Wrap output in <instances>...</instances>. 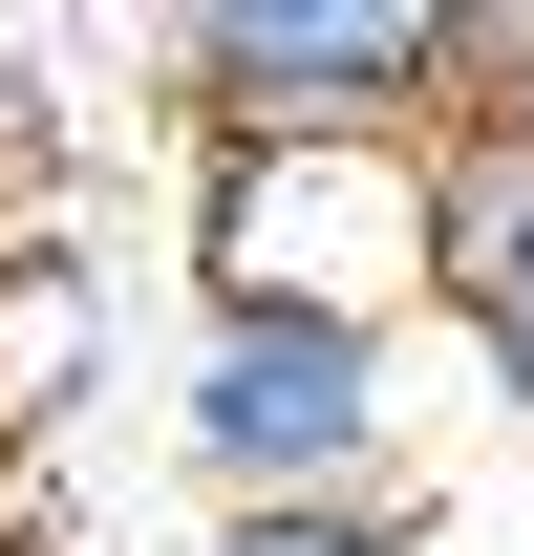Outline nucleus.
I'll use <instances>...</instances> for the list:
<instances>
[{
	"instance_id": "f257e3e1",
	"label": "nucleus",
	"mask_w": 534,
	"mask_h": 556,
	"mask_svg": "<svg viewBox=\"0 0 534 556\" xmlns=\"http://www.w3.org/2000/svg\"><path fill=\"white\" fill-rule=\"evenodd\" d=\"M150 86L214 150H428L470 129V0H150Z\"/></svg>"
},
{
	"instance_id": "f03ea898",
	"label": "nucleus",
	"mask_w": 534,
	"mask_h": 556,
	"mask_svg": "<svg viewBox=\"0 0 534 556\" xmlns=\"http://www.w3.org/2000/svg\"><path fill=\"white\" fill-rule=\"evenodd\" d=\"M385 300H193V364H171V450H193V492L236 514V492H385Z\"/></svg>"
},
{
	"instance_id": "7ed1b4c3",
	"label": "nucleus",
	"mask_w": 534,
	"mask_h": 556,
	"mask_svg": "<svg viewBox=\"0 0 534 556\" xmlns=\"http://www.w3.org/2000/svg\"><path fill=\"white\" fill-rule=\"evenodd\" d=\"M428 300H449V343L534 407V129H492V108L428 150Z\"/></svg>"
},
{
	"instance_id": "20e7f679",
	"label": "nucleus",
	"mask_w": 534,
	"mask_h": 556,
	"mask_svg": "<svg viewBox=\"0 0 534 556\" xmlns=\"http://www.w3.org/2000/svg\"><path fill=\"white\" fill-rule=\"evenodd\" d=\"M214 556H406V535H385V492H236Z\"/></svg>"
},
{
	"instance_id": "39448f33",
	"label": "nucleus",
	"mask_w": 534,
	"mask_h": 556,
	"mask_svg": "<svg viewBox=\"0 0 534 556\" xmlns=\"http://www.w3.org/2000/svg\"><path fill=\"white\" fill-rule=\"evenodd\" d=\"M470 108H534V0H470Z\"/></svg>"
},
{
	"instance_id": "423d86ee",
	"label": "nucleus",
	"mask_w": 534,
	"mask_h": 556,
	"mask_svg": "<svg viewBox=\"0 0 534 556\" xmlns=\"http://www.w3.org/2000/svg\"><path fill=\"white\" fill-rule=\"evenodd\" d=\"M492 129H534V108H492Z\"/></svg>"
}]
</instances>
